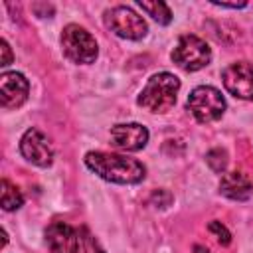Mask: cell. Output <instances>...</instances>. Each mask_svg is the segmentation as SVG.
I'll return each mask as SVG.
<instances>
[{
	"label": "cell",
	"mask_w": 253,
	"mask_h": 253,
	"mask_svg": "<svg viewBox=\"0 0 253 253\" xmlns=\"http://www.w3.org/2000/svg\"><path fill=\"white\" fill-rule=\"evenodd\" d=\"M0 202H2V210L6 211H14L24 204V196L22 192L10 182V180H2V192H0Z\"/></svg>",
	"instance_id": "cell-13"
},
{
	"label": "cell",
	"mask_w": 253,
	"mask_h": 253,
	"mask_svg": "<svg viewBox=\"0 0 253 253\" xmlns=\"http://www.w3.org/2000/svg\"><path fill=\"white\" fill-rule=\"evenodd\" d=\"M138 6L148 14V16H152L158 24H170L172 22V12H170V8L164 4V2H146V0H138Z\"/></svg>",
	"instance_id": "cell-14"
},
{
	"label": "cell",
	"mask_w": 253,
	"mask_h": 253,
	"mask_svg": "<svg viewBox=\"0 0 253 253\" xmlns=\"http://www.w3.org/2000/svg\"><path fill=\"white\" fill-rule=\"evenodd\" d=\"M208 229L215 235V239L221 243V245H229L231 243V233L227 231V227L225 225H221L219 221H211L210 225H208Z\"/></svg>",
	"instance_id": "cell-16"
},
{
	"label": "cell",
	"mask_w": 253,
	"mask_h": 253,
	"mask_svg": "<svg viewBox=\"0 0 253 253\" xmlns=\"http://www.w3.org/2000/svg\"><path fill=\"white\" fill-rule=\"evenodd\" d=\"M180 91V79L168 71L154 73L138 95V105L150 113H168Z\"/></svg>",
	"instance_id": "cell-2"
},
{
	"label": "cell",
	"mask_w": 253,
	"mask_h": 253,
	"mask_svg": "<svg viewBox=\"0 0 253 253\" xmlns=\"http://www.w3.org/2000/svg\"><path fill=\"white\" fill-rule=\"evenodd\" d=\"M20 152L22 156L36 164V166H49L51 164V158H53V150H51V144H49V138L38 130V128H28L20 140Z\"/></svg>",
	"instance_id": "cell-8"
},
{
	"label": "cell",
	"mask_w": 253,
	"mask_h": 253,
	"mask_svg": "<svg viewBox=\"0 0 253 253\" xmlns=\"http://www.w3.org/2000/svg\"><path fill=\"white\" fill-rule=\"evenodd\" d=\"M219 192L229 198V200H237V202H243L247 200L251 194H253V182L249 180V176H245L243 172H227L221 176V182H219Z\"/></svg>",
	"instance_id": "cell-12"
},
{
	"label": "cell",
	"mask_w": 253,
	"mask_h": 253,
	"mask_svg": "<svg viewBox=\"0 0 253 253\" xmlns=\"http://www.w3.org/2000/svg\"><path fill=\"white\" fill-rule=\"evenodd\" d=\"M194 251H196V253H210V251H208V247H202V245H196V247H194Z\"/></svg>",
	"instance_id": "cell-21"
},
{
	"label": "cell",
	"mask_w": 253,
	"mask_h": 253,
	"mask_svg": "<svg viewBox=\"0 0 253 253\" xmlns=\"http://www.w3.org/2000/svg\"><path fill=\"white\" fill-rule=\"evenodd\" d=\"M166 194H168L166 190H158V192H154V194L150 196V202H152V204H156V206L160 204V208H166L168 204H166V202H162V196H166Z\"/></svg>",
	"instance_id": "cell-19"
},
{
	"label": "cell",
	"mask_w": 253,
	"mask_h": 253,
	"mask_svg": "<svg viewBox=\"0 0 253 253\" xmlns=\"http://www.w3.org/2000/svg\"><path fill=\"white\" fill-rule=\"evenodd\" d=\"M211 4L213 6H221V8H245L247 6V2H217V0H213Z\"/></svg>",
	"instance_id": "cell-20"
},
{
	"label": "cell",
	"mask_w": 253,
	"mask_h": 253,
	"mask_svg": "<svg viewBox=\"0 0 253 253\" xmlns=\"http://www.w3.org/2000/svg\"><path fill=\"white\" fill-rule=\"evenodd\" d=\"M188 109L198 123H204V125L213 123V121L221 119V115L225 111V99H223L221 91H217L215 87L200 85L190 93Z\"/></svg>",
	"instance_id": "cell-4"
},
{
	"label": "cell",
	"mask_w": 253,
	"mask_h": 253,
	"mask_svg": "<svg viewBox=\"0 0 253 253\" xmlns=\"http://www.w3.org/2000/svg\"><path fill=\"white\" fill-rule=\"evenodd\" d=\"M111 142L125 152H136L146 146L148 130L140 123H121L111 128Z\"/></svg>",
	"instance_id": "cell-10"
},
{
	"label": "cell",
	"mask_w": 253,
	"mask_h": 253,
	"mask_svg": "<svg viewBox=\"0 0 253 253\" xmlns=\"http://www.w3.org/2000/svg\"><path fill=\"white\" fill-rule=\"evenodd\" d=\"M105 24L125 40H140L146 36L148 28L142 16H138L128 6H115L105 14Z\"/></svg>",
	"instance_id": "cell-6"
},
{
	"label": "cell",
	"mask_w": 253,
	"mask_h": 253,
	"mask_svg": "<svg viewBox=\"0 0 253 253\" xmlns=\"http://www.w3.org/2000/svg\"><path fill=\"white\" fill-rule=\"evenodd\" d=\"M45 243L49 253H77V231L65 221H51L45 229Z\"/></svg>",
	"instance_id": "cell-11"
},
{
	"label": "cell",
	"mask_w": 253,
	"mask_h": 253,
	"mask_svg": "<svg viewBox=\"0 0 253 253\" xmlns=\"http://www.w3.org/2000/svg\"><path fill=\"white\" fill-rule=\"evenodd\" d=\"M206 162L210 164V168L213 172H223L227 166V152L223 148H211L206 154Z\"/></svg>",
	"instance_id": "cell-15"
},
{
	"label": "cell",
	"mask_w": 253,
	"mask_h": 253,
	"mask_svg": "<svg viewBox=\"0 0 253 253\" xmlns=\"http://www.w3.org/2000/svg\"><path fill=\"white\" fill-rule=\"evenodd\" d=\"M223 87L237 99L253 101V65L245 61L231 63L223 69Z\"/></svg>",
	"instance_id": "cell-7"
},
{
	"label": "cell",
	"mask_w": 253,
	"mask_h": 253,
	"mask_svg": "<svg viewBox=\"0 0 253 253\" xmlns=\"http://www.w3.org/2000/svg\"><path fill=\"white\" fill-rule=\"evenodd\" d=\"M211 59V49L210 45L192 34H186L178 40L174 51H172V61L182 67L184 71H198L206 67Z\"/></svg>",
	"instance_id": "cell-5"
},
{
	"label": "cell",
	"mask_w": 253,
	"mask_h": 253,
	"mask_svg": "<svg viewBox=\"0 0 253 253\" xmlns=\"http://www.w3.org/2000/svg\"><path fill=\"white\" fill-rule=\"evenodd\" d=\"M61 49H63V55L73 63H93L99 53L95 38L77 24H69L63 28Z\"/></svg>",
	"instance_id": "cell-3"
},
{
	"label": "cell",
	"mask_w": 253,
	"mask_h": 253,
	"mask_svg": "<svg viewBox=\"0 0 253 253\" xmlns=\"http://www.w3.org/2000/svg\"><path fill=\"white\" fill-rule=\"evenodd\" d=\"M85 164L97 176L115 184H138L146 176V168L142 162L113 152H87Z\"/></svg>",
	"instance_id": "cell-1"
},
{
	"label": "cell",
	"mask_w": 253,
	"mask_h": 253,
	"mask_svg": "<svg viewBox=\"0 0 253 253\" xmlns=\"http://www.w3.org/2000/svg\"><path fill=\"white\" fill-rule=\"evenodd\" d=\"M0 51H2L0 65H2V67L10 65V61H12V51H10V45H8V42H6V40H2V42H0Z\"/></svg>",
	"instance_id": "cell-18"
},
{
	"label": "cell",
	"mask_w": 253,
	"mask_h": 253,
	"mask_svg": "<svg viewBox=\"0 0 253 253\" xmlns=\"http://www.w3.org/2000/svg\"><path fill=\"white\" fill-rule=\"evenodd\" d=\"M83 249H85V253H105L101 249V245L97 243V239L87 229H83Z\"/></svg>",
	"instance_id": "cell-17"
},
{
	"label": "cell",
	"mask_w": 253,
	"mask_h": 253,
	"mask_svg": "<svg viewBox=\"0 0 253 253\" xmlns=\"http://www.w3.org/2000/svg\"><path fill=\"white\" fill-rule=\"evenodd\" d=\"M30 91L28 79L18 71H4L0 75V101L4 109H16L26 103Z\"/></svg>",
	"instance_id": "cell-9"
}]
</instances>
